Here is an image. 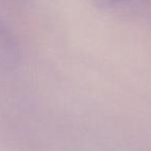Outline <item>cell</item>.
<instances>
[{"label":"cell","mask_w":151,"mask_h":151,"mask_svg":"<svg viewBox=\"0 0 151 151\" xmlns=\"http://www.w3.org/2000/svg\"><path fill=\"white\" fill-rule=\"evenodd\" d=\"M19 56L18 42L12 31L0 22V61L4 63H14Z\"/></svg>","instance_id":"6da1fadb"},{"label":"cell","mask_w":151,"mask_h":151,"mask_svg":"<svg viewBox=\"0 0 151 151\" xmlns=\"http://www.w3.org/2000/svg\"><path fill=\"white\" fill-rule=\"evenodd\" d=\"M103 3L106 4H112V5H116V4H121V3H124L125 1L127 0H101Z\"/></svg>","instance_id":"7a4b0ae2"}]
</instances>
